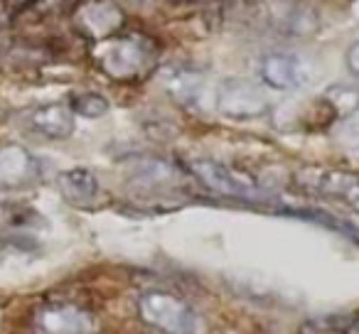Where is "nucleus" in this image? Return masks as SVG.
Listing matches in <instances>:
<instances>
[{"label": "nucleus", "mask_w": 359, "mask_h": 334, "mask_svg": "<svg viewBox=\"0 0 359 334\" xmlns=\"http://www.w3.org/2000/svg\"><path fill=\"white\" fill-rule=\"evenodd\" d=\"M158 45L140 32H116L99 40L94 47V60L109 79L118 84H135L145 79L158 64Z\"/></svg>", "instance_id": "1"}, {"label": "nucleus", "mask_w": 359, "mask_h": 334, "mask_svg": "<svg viewBox=\"0 0 359 334\" xmlns=\"http://www.w3.org/2000/svg\"><path fill=\"white\" fill-rule=\"evenodd\" d=\"M140 322L163 334H197L200 317L182 298L165 290H145L135 302Z\"/></svg>", "instance_id": "2"}, {"label": "nucleus", "mask_w": 359, "mask_h": 334, "mask_svg": "<svg viewBox=\"0 0 359 334\" xmlns=\"http://www.w3.org/2000/svg\"><path fill=\"white\" fill-rule=\"evenodd\" d=\"M187 170L202 182L210 192L231 200H256L259 197V185L251 177L231 170L229 165H222L210 158H195L187 160Z\"/></svg>", "instance_id": "3"}, {"label": "nucleus", "mask_w": 359, "mask_h": 334, "mask_svg": "<svg viewBox=\"0 0 359 334\" xmlns=\"http://www.w3.org/2000/svg\"><path fill=\"white\" fill-rule=\"evenodd\" d=\"M295 185L310 195L325 200L359 204V175L349 170H330V167H305L295 172Z\"/></svg>", "instance_id": "4"}, {"label": "nucleus", "mask_w": 359, "mask_h": 334, "mask_svg": "<svg viewBox=\"0 0 359 334\" xmlns=\"http://www.w3.org/2000/svg\"><path fill=\"white\" fill-rule=\"evenodd\" d=\"M217 109L224 118L231 120H256L271 111L264 89L246 79L222 81L217 94Z\"/></svg>", "instance_id": "5"}, {"label": "nucleus", "mask_w": 359, "mask_h": 334, "mask_svg": "<svg viewBox=\"0 0 359 334\" xmlns=\"http://www.w3.org/2000/svg\"><path fill=\"white\" fill-rule=\"evenodd\" d=\"M74 20L76 27L84 35H89L94 42H99L123 30L126 13L121 11V6H116L114 0H91V3H84L76 11Z\"/></svg>", "instance_id": "6"}, {"label": "nucleus", "mask_w": 359, "mask_h": 334, "mask_svg": "<svg viewBox=\"0 0 359 334\" xmlns=\"http://www.w3.org/2000/svg\"><path fill=\"white\" fill-rule=\"evenodd\" d=\"M35 329L37 334H89L94 329V319L76 305L57 302L37 309Z\"/></svg>", "instance_id": "7"}, {"label": "nucleus", "mask_w": 359, "mask_h": 334, "mask_svg": "<svg viewBox=\"0 0 359 334\" xmlns=\"http://www.w3.org/2000/svg\"><path fill=\"white\" fill-rule=\"evenodd\" d=\"M259 76L273 91H293L303 84V67L290 52H269L259 64Z\"/></svg>", "instance_id": "8"}, {"label": "nucleus", "mask_w": 359, "mask_h": 334, "mask_svg": "<svg viewBox=\"0 0 359 334\" xmlns=\"http://www.w3.org/2000/svg\"><path fill=\"white\" fill-rule=\"evenodd\" d=\"M27 123L47 140H67L74 133V111L69 104H42L27 113Z\"/></svg>", "instance_id": "9"}, {"label": "nucleus", "mask_w": 359, "mask_h": 334, "mask_svg": "<svg viewBox=\"0 0 359 334\" xmlns=\"http://www.w3.org/2000/svg\"><path fill=\"white\" fill-rule=\"evenodd\" d=\"M168 96L180 106H192L205 89V71L190 64H170L163 74Z\"/></svg>", "instance_id": "10"}, {"label": "nucleus", "mask_w": 359, "mask_h": 334, "mask_svg": "<svg viewBox=\"0 0 359 334\" xmlns=\"http://www.w3.org/2000/svg\"><path fill=\"white\" fill-rule=\"evenodd\" d=\"M271 20L280 32L293 37L313 35L320 25L318 13L308 6H300V3H276L271 11Z\"/></svg>", "instance_id": "11"}, {"label": "nucleus", "mask_w": 359, "mask_h": 334, "mask_svg": "<svg viewBox=\"0 0 359 334\" xmlns=\"http://www.w3.org/2000/svg\"><path fill=\"white\" fill-rule=\"evenodd\" d=\"M57 187L60 195L65 197L69 204L86 207L99 197V180L91 170L86 167H72L57 175Z\"/></svg>", "instance_id": "12"}, {"label": "nucleus", "mask_w": 359, "mask_h": 334, "mask_svg": "<svg viewBox=\"0 0 359 334\" xmlns=\"http://www.w3.org/2000/svg\"><path fill=\"white\" fill-rule=\"evenodd\" d=\"M35 175V160L27 150L11 145L0 150V187H18Z\"/></svg>", "instance_id": "13"}, {"label": "nucleus", "mask_w": 359, "mask_h": 334, "mask_svg": "<svg viewBox=\"0 0 359 334\" xmlns=\"http://www.w3.org/2000/svg\"><path fill=\"white\" fill-rule=\"evenodd\" d=\"M177 180V170L170 162L163 160H138L133 170V182L138 190H163V187H172Z\"/></svg>", "instance_id": "14"}, {"label": "nucleus", "mask_w": 359, "mask_h": 334, "mask_svg": "<svg viewBox=\"0 0 359 334\" xmlns=\"http://www.w3.org/2000/svg\"><path fill=\"white\" fill-rule=\"evenodd\" d=\"M69 109L74 111V116H81V118H101V116L109 113V101L96 91H79V94L72 96Z\"/></svg>", "instance_id": "15"}, {"label": "nucleus", "mask_w": 359, "mask_h": 334, "mask_svg": "<svg viewBox=\"0 0 359 334\" xmlns=\"http://www.w3.org/2000/svg\"><path fill=\"white\" fill-rule=\"evenodd\" d=\"M337 143L344 145V148H359V106L352 111V113L342 116L337 125Z\"/></svg>", "instance_id": "16"}, {"label": "nucleus", "mask_w": 359, "mask_h": 334, "mask_svg": "<svg viewBox=\"0 0 359 334\" xmlns=\"http://www.w3.org/2000/svg\"><path fill=\"white\" fill-rule=\"evenodd\" d=\"M344 67H347L349 74L359 79V40H354L344 52Z\"/></svg>", "instance_id": "17"}, {"label": "nucleus", "mask_w": 359, "mask_h": 334, "mask_svg": "<svg viewBox=\"0 0 359 334\" xmlns=\"http://www.w3.org/2000/svg\"><path fill=\"white\" fill-rule=\"evenodd\" d=\"M339 332H344V334H359V312L357 314H349V317L344 319L342 327H339Z\"/></svg>", "instance_id": "18"}, {"label": "nucleus", "mask_w": 359, "mask_h": 334, "mask_svg": "<svg viewBox=\"0 0 359 334\" xmlns=\"http://www.w3.org/2000/svg\"><path fill=\"white\" fill-rule=\"evenodd\" d=\"M3 3H6V8H8V11H13V13H20V11H25V8L35 6L37 0H3Z\"/></svg>", "instance_id": "19"}, {"label": "nucleus", "mask_w": 359, "mask_h": 334, "mask_svg": "<svg viewBox=\"0 0 359 334\" xmlns=\"http://www.w3.org/2000/svg\"><path fill=\"white\" fill-rule=\"evenodd\" d=\"M177 3H185V6H200L205 0H177Z\"/></svg>", "instance_id": "20"}]
</instances>
